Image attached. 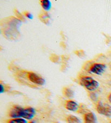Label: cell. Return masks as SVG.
I'll list each match as a JSON object with an SVG mask.
<instances>
[{
	"label": "cell",
	"instance_id": "obj_1",
	"mask_svg": "<svg viewBox=\"0 0 111 123\" xmlns=\"http://www.w3.org/2000/svg\"><path fill=\"white\" fill-rule=\"evenodd\" d=\"M35 110L33 107L23 108L19 106H14L9 112V116L12 119L23 118L31 120L35 115Z\"/></svg>",
	"mask_w": 111,
	"mask_h": 123
},
{
	"label": "cell",
	"instance_id": "obj_2",
	"mask_svg": "<svg viewBox=\"0 0 111 123\" xmlns=\"http://www.w3.org/2000/svg\"><path fill=\"white\" fill-rule=\"evenodd\" d=\"M79 82L81 85L91 92L97 90L99 86V83L97 80L88 76H82L80 78Z\"/></svg>",
	"mask_w": 111,
	"mask_h": 123
},
{
	"label": "cell",
	"instance_id": "obj_3",
	"mask_svg": "<svg viewBox=\"0 0 111 123\" xmlns=\"http://www.w3.org/2000/svg\"><path fill=\"white\" fill-rule=\"evenodd\" d=\"M97 111L101 115L111 117V106L107 104L99 101L97 105Z\"/></svg>",
	"mask_w": 111,
	"mask_h": 123
},
{
	"label": "cell",
	"instance_id": "obj_4",
	"mask_svg": "<svg viewBox=\"0 0 111 123\" xmlns=\"http://www.w3.org/2000/svg\"><path fill=\"white\" fill-rule=\"evenodd\" d=\"M28 79L32 83L39 86H42L45 84L46 81L41 76L37 74L36 73L32 72H27V73Z\"/></svg>",
	"mask_w": 111,
	"mask_h": 123
},
{
	"label": "cell",
	"instance_id": "obj_5",
	"mask_svg": "<svg viewBox=\"0 0 111 123\" xmlns=\"http://www.w3.org/2000/svg\"><path fill=\"white\" fill-rule=\"evenodd\" d=\"M106 69V65L105 64L100 63H94L89 67V71L92 73L97 75H101L104 73Z\"/></svg>",
	"mask_w": 111,
	"mask_h": 123
},
{
	"label": "cell",
	"instance_id": "obj_6",
	"mask_svg": "<svg viewBox=\"0 0 111 123\" xmlns=\"http://www.w3.org/2000/svg\"><path fill=\"white\" fill-rule=\"evenodd\" d=\"M65 107L66 109L68 110V111L75 112L78 111L79 109L78 104L75 101L73 100H67L65 103Z\"/></svg>",
	"mask_w": 111,
	"mask_h": 123
},
{
	"label": "cell",
	"instance_id": "obj_7",
	"mask_svg": "<svg viewBox=\"0 0 111 123\" xmlns=\"http://www.w3.org/2000/svg\"><path fill=\"white\" fill-rule=\"evenodd\" d=\"M97 119L93 112H88L84 116V123H97Z\"/></svg>",
	"mask_w": 111,
	"mask_h": 123
},
{
	"label": "cell",
	"instance_id": "obj_8",
	"mask_svg": "<svg viewBox=\"0 0 111 123\" xmlns=\"http://www.w3.org/2000/svg\"><path fill=\"white\" fill-rule=\"evenodd\" d=\"M41 7L43 10L48 12L51 9L52 7V3L49 0H41L40 1Z\"/></svg>",
	"mask_w": 111,
	"mask_h": 123
},
{
	"label": "cell",
	"instance_id": "obj_9",
	"mask_svg": "<svg viewBox=\"0 0 111 123\" xmlns=\"http://www.w3.org/2000/svg\"><path fill=\"white\" fill-rule=\"evenodd\" d=\"M63 94L64 96L68 98H72L74 97V92L71 88L69 87H65L63 90Z\"/></svg>",
	"mask_w": 111,
	"mask_h": 123
},
{
	"label": "cell",
	"instance_id": "obj_10",
	"mask_svg": "<svg viewBox=\"0 0 111 123\" xmlns=\"http://www.w3.org/2000/svg\"><path fill=\"white\" fill-rule=\"evenodd\" d=\"M66 120L68 123H81V121L79 118L73 115L68 116Z\"/></svg>",
	"mask_w": 111,
	"mask_h": 123
},
{
	"label": "cell",
	"instance_id": "obj_11",
	"mask_svg": "<svg viewBox=\"0 0 111 123\" xmlns=\"http://www.w3.org/2000/svg\"><path fill=\"white\" fill-rule=\"evenodd\" d=\"M39 18L44 23L48 25L49 21L50 16L47 12H43V13H42L41 15H40Z\"/></svg>",
	"mask_w": 111,
	"mask_h": 123
},
{
	"label": "cell",
	"instance_id": "obj_12",
	"mask_svg": "<svg viewBox=\"0 0 111 123\" xmlns=\"http://www.w3.org/2000/svg\"><path fill=\"white\" fill-rule=\"evenodd\" d=\"M8 123H28L26 119L23 118H15L10 119Z\"/></svg>",
	"mask_w": 111,
	"mask_h": 123
},
{
	"label": "cell",
	"instance_id": "obj_13",
	"mask_svg": "<svg viewBox=\"0 0 111 123\" xmlns=\"http://www.w3.org/2000/svg\"><path fill=\"white\" fill-rule=\"evenodd\" d=\"M89 98L91 99V100L93 101V102H97L98 99V95L97 93L91 92L89 94Z\"/></svg>",
	"mask_w": 111,
	"mask_h": 123
},
{
	"label": "cell",
	"instance_id": "obj_14",
	"mask_svg": "<svg viewBox=\"0 0 111 123\" xmlns=\"http://www.w3.org/2000/svg\"><path fill=\"white\" fill-rule=\"evenodd\" d=\"M23 14H24V16H25V17H27L28 18L31 19H31L33 18V15H32L31 13V12H23Z\"/></svg>",
	"mask_w": 111,
	"mask_h": 123
},
{
	"label": "cell",
	"instance_id": "obj_15",
	"mask_svg": "<svg viewBox=\"0 0 111 123\" xmlns=\"http://www.w3.org/2000/svg\"><path fill=\"white\" fill-rule=\"evenodd\" d=\"M15 14H16V15L17 16V17H18V18H20L21 20H25L24 16H23L18 11V10H15Z\"/></svg>",
	"mask_w": 111,
	"mask_h": 123
},
{
	"label": "cell",
	"instance_id": "obj_16",
	"mask_svg": "<svg viewBox=\"0 0 111 123\" xmlns=\"http://www.w3.org/2000/svg\"><path fill=\"white\" fill-rule=\"evenodd\" d=\"M0 87H1V89H0V93H3V92H5V86L3 85L2 84H1V85H0Z\"/></svg>",
	"mask_w": 111,
	"mask_h": 123
},
{
	"label": "cell",
	"instance_id": "obj_17",
	"mask_svg": "<svg viewBox=\"0 0 111 123\" xmlns=\"http://www.w3.org/2000/svg\"><path fill=\"white\" fill-rule=\"evenodd\" d=\"M108 101L109 102H110L111 104V93L110 94V95H108Z\"/></svg>",
	"mask_w": 111,
	"mask_h": 123
},
{
	"label": "cell",
	"instance_id": "obj_18",
	"mask_svg": "<svg viewBox=\"0 0 111 123\" xmlns=\"http://www.w3.org/2000/svg\"><path fill=\"white\" fill-rule=\"evenodd\" d=\"M29 123H36L35 122H34V121H31V122Z\"/></svg>",
	"mask_w": 111,
	"mask_h": 123
},
{
	"label": "cell",
	"instance_id": "obj_19",
	"mask_svg": "<svg viewBox=\"0 0 111 123\" xmlns=\"http://www.w3.org/2000/svg\"></svg>",
	"mask_w": 111,
	"mask_h": 123
},
{
	"label": "cell",
	"instance_id": "obj_20",
	"mask_svg": "<svg viewBox=\"0 0 111 123\" xmlns=\"http://www.w3.org/2000/svg\"><path fill=\"white\" fill-rule=\"evenodd\" d=\"M110 123H111V122H110Z\"/></svg>",
	"mask_w": 111,
	"mask_h": 123
}]
</instances>
